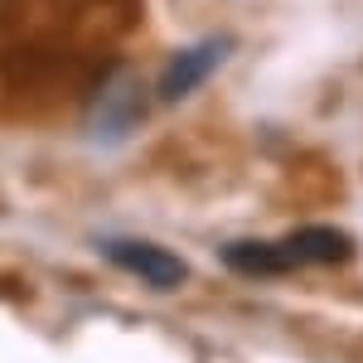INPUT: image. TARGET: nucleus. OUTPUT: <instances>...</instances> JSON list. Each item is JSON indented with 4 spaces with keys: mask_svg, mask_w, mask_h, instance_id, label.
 I'll return each mask as SVG.
<instances>
[{
    "mask_svg": "<svg viewBox=\"0 0 363 363\" xmlns=\"http://www.w3.org/2000/svg\"><path fill=\"white\" fill-rule=\"evenodd\" d=\"M223 262L242 277H281V272H296V257L286 242H228Z\"/></svg>",
    "mask_w": 363,
    "mask_h": 363,
    "instance_id": "5",
    "label": "nucleus"
},
{
    "mask_svg": "<svg viewBox=\"0 0 363 363\" xmlns=\"http://www.w3.org/2000/svg\"><path fill=\"white\" fill-rule=\"evenodd\" d=\"M145 116V92H140V78L131 68H112L97 92H92V107H87V131L97 140H121L131 136Z\"/></svg>",
    "mask_w": 363,
    "mask_h": 363,
    "instance_id": "1",
    "label": "nucleus"
},
{
    "mask_svg": "<svg viewBox=\"0 0 363 363\" xmlns=\"http://www.w3.org/2000/svg\"><path fill=\"white\" fill-rule=\"evenodd\" d=\"M107 257H112V267H121L126 277L145 281L150 291H174V286L189 281V267H184L169 247H155V242H136V238L107 242Z\"/></svg>",
    "mask_w": 363,
    "mask_h": 363,
    "instance_id": "3",
    "label": "nucleus"
},
{
    "mask_svg": "<svg viewBox=\"0 0 363 363\" xmlns=\"http://www.w3.org/2000/svg\"><path fill=\"white\" fill-rule=\"evenodd\" d=\"M286 247L296 257V267H339V262L354 257V238L339 233V228L310 223V228H301V233H291Z\"/></svg>",
    "mask_w": 363,
    "mask_h": 363,
    "instance_id": "4",
    "label": "nucleus"
},
{
    "mask_svg": "<svg viewBox=\"0 0 363 363\" xmlns=\"http://www.w3.org/2000/svg\"><path fill=\"white\" fill-rule=\"evenodd\" d=\"M228 54H233V34H208V39H199V44H189V49H179V54L160 68L155 97H160L165 107L184 102L189 92H199V87L213 78V68H218Z\"/></svg>",
    "mask_w": 363,
    "mask_h": 363,
    "instance_id": "2",
    "label": "nucleus"
}]
</instances>
